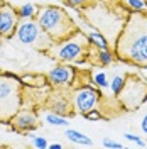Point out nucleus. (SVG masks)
I'll use <instances>...</instances> for the list:
<instances>
[{
    "label": "nucleus",
    "instance_id": "nucleus-4",
    "mask_svg": "<svg viewBox=\"0 0 147 149\" xmlns=\"http://www.w3.org/2000/svg\"><path fill=\"white\" fill-rule=\"evenodd\" d=\"M90 42L86 41V37L80 34V31H76L71 37H68L66 41L61 42V46L56 49V58L61 61H78L83 54L85 49Z\"/></svg>",
    "mask_w": 147,
    "mask_h": 149
},
{
    "label": "nucleus",
    "instance_id": "nucleus-17",
    "mask_svg": "<svg viewBox=\"0 0 147 149\" xmlns=\"http://www.w3.org/2000/svg\"><path fill=\"white\" fill-rule=\"evenodd\" d=\"M64 2L71 7H86V5L93 3L95 0H64Z\"/></svg>",
    "mask_w": 147,
    "mask_h": 149
},
{
    "label": "nucleus",
    "instance_id": "nucleus-15",
    "mask_svg": "<svg viewBox=\"0 0 147 149\" xmlns=\"http://www.w3.org/2000/svg\"><path fill=\"white\" fill-rule=\"evenodd\" d=\"M90 41H93V44H96L100 49H107V47H108L105 37L101 36V34H98V32H93L92 36H90Z\"/></svg>",
    "mask_w": 147,
    "mask_h": 149
},
{
    "label": "nucleus",
    "instance_id": "nucleus-2",
    "mask_svg": "<svg viewBox=\"0 0 147 149\" xmlns=\"http://www.w3.org/2000/svg\"><path fill=\"white\" fill-rule=\"evenodd\" d=\"M39 27L53 39V42H63L78 31L73 19L59 7H42L37 15Z\"/></svg>",
    "mask_w": 147,
    "mask_h": 149
},
{
    "label": "nucleus",
    "instance_id": "nucleus-8",
    "mask_svg": "<svg viewBox=\"0 0 147 149\" xmlns=\"http://www.w3.org/2000/svg\"><path fill=\"white\" fill-rule=\"evenodd\" d=\"M10 122L17 130H31L37 127V117L32 110H19Z\"/></svg>",
    "mask_w": 147,
    "mask_h": 149
},
{
    "label": "nucleus",
    "instance_id": "nucleus-5",
    "mask_svg": "<svg viewBox=\"0 0 147 149\" xmlns=\"http://www.w3.org/2000/svg\"><path fill=\"white\" fill-rule=\"evenodd\" d=\"M15 34H17V39L22 42V44L36 46L37 49H44L41 41H42V39H46V37H49L42 29L39 27V24H37V22L29 20V19L26 20V22L19 24Z\"/></svg>",
    "mask_w": 147,
    "mask_h": 149
},
{
    "label": "nucleus",
    "instance_id": "nucleus-7",
    "mask_svg": "<svg viewBox=\"0 0 147 149\" xmlns=\"http://www.w3.org/2000/svg\"><path fill=\"white\" fill-rule=\"evenodd\" d=\"M100 98V93L92 86H83L81 90L74 93V105L80 113H86L95 109V105Z\"/></svg>",
    "mask_w": 147,
    "mask_h": 149
},
{
    "label": "nucleus",
    "instance_id": "nucleus-10",
    "mask_svg": "<svg viewBox=\"0 0 147 149\" xmlns=\"http://www.w3.org/2000/svg\"><path fill=\"white\" fill-rule=\"evenodd\" d=\"M66 137L69 141H73L76 144H83V146H92V139L88 136H85L78 130H73V129H68L66 130Z\"/></svg>",
    "mask_w": 147,
    "mask_h": 149
},
{
    "label": "nucleus",
    "instance_id": "nucleus-9",
    "mask_svg": "<svg viewBox=\"0 0 147 149\" xmlns=\"http://www.w3.org/2000/svg\"><path fill=\"white\" fill-rule=\"evenodd\" d=\"M73 74H74L73 68H69V66H58V68L49 71L47 78H49L51 83H54V85H66V83H71Z\"/></svg>",
    "mask_w": 147,
    "mask_h": 149
},
{
    "label": "nucleus",
    "instance_id": "nucleus-13",
    "mask_svg": "<svg viewBox=\"0 0 147 149\" xmlns=\"http://www.w3.org/2000/svg\"><path fill=\"white\" fill-rule=\"evenodd\" d=\"M46 120L49 122V124H53V125H61V127H66V125H68V120H66L64 117H59V115H56V113L46 115Z\"/></svg>",
    "mask_w": 147,
    "mask_h": 149
},
{
    "label": "nucleus",
    "instance_id": "nucleus-19",
    "mask_svg": "<svg viewBox=\"0 0 147 149\" xmlns=\"http://www.w3.org/2000/svg\"><path fill=\"white\" fill-rule=\"evenodd\" d=\"M123 137L127 141H130V142H135L137 146H146V142L140 139L139 136H135V134H129V132H127V134H123Z\"/></svg>",
    "mask_w": 147,
    "mask_h": 149
},
{
    "label": "nucleus",
    "instance_id": "nucleus-23",
    "mask_svg": "<svg viewBox=\"0 0 147 149\" xmlns=\"http://www.w3.org/2000/svg\"><path fill=\"white\" fill-rule=\"evenodd\" d=\"M140 125H142V130L147 134V113L144 115V119H142V124H140Z\"/></svg>",
    "mask_w": 147,
    "mask_h": 149
},
{
    "label": "nucleus",
    "instance_id": "nucleus-25",
    "mask_svg": "<svg viewBox=\"0 0 147 149\" xmlns=\"http://www.w3.org/2000/svg\"><path fill=\"white\" fill-rule=\"evenodd\" d=\"M0 53H2V42H0Z\"/></svg>",
    "mask_w": 147,
    "mask_h": 149
},
{
    "label": "nucleus",
    "instance_id": "nucleus-11",
    "mask_svg": "<svg viewBox=\"0 0 147 149\" xmlns=\"http://www.w3.org/2000/svg\"><path fill=\"white\" fill-rule=\"evenodd\" d=\"M123 86H125V78H123V76H120V74L113 76V80H112V83H110L112 92L115 93V95H120V92H122V88H123Z\"/></svg>",
    "mask_w": 147,
    "mask_h": 149
},
{
    "label": "nucleus",
    "instance_id": "nucleus-26",
    "mask_svg": "<svg viewBox=\"0 0 147 149\" xmlns=\"http://www.w3.org/2000/svg\"><path fill=\"white\" fill-rule=\"evenodd\" d=\"M0 5H2V2H0Z\"/></svg>",
    "mask_w": 147,
    "mask_h": 149
},
{
    "label": "nucleus",
    "instance_id": "nucleus-24",
    "mask_svg": "<svg viewBox=\"0 0 147 149\" xmlns=\"http://www.w3.org/2000/svg\"><path fill=\"white\" fill-rule=\"evenodd\" d=\"M49 148H51V149H61L63 146H61V144H51Z\"/></svg>",
    "mask_w": 147,
    "mask_h": 149
},
{
    "label": "nucleus",
    "instance_id": "nucleus-12",
    "mask_svg": "<svg viewBox=\"0 0 147 149\" xmlns=\"http://www.w3.org/2000/svg\"><path fill=\"white\" fill-rule=\"evenodd\" d=\"M34 12H36V9H34V5H32V3H24V5L17 10V14H19V17H20V19L34 17Z\"/></svg>",
    "mask_w": 147,
    "mask_h": 149
},
{
    "label": "nucleus",
    "instance_id": "nucleus-18",
    "mask_svg": "<svg viewBox=\"0 0 147 149\" xmlns=\"http://www.w3.org/2000/svg\"><path fill=\"white\" fill-rule=\"evenodd\" d=\"M125 2H127L134 10H144L146 9V2H144V0H125Z\"/></svg>",
    "mask_w": 147,
    "mask_h": 149
},
{
    "label": "nucleus",
    "instance_id": "nucleus-20",
    "mask_svg": "<svg viewBox=\"0 0 147 149\" xmlns=\"http://www.w3.org/2000/svg\"><path fill=\"white\" fill-rule=\"evenodd\" d=\"M32 141H34V146L36 148H47V142H46V139L44 137H36V136H32Z\"/></svg>",
    "mask_w": 147,
    "mask_h": 149
},
{
    "label": "nucleus",
    "instance_id": "nucleus-6",
    "mask_svg": "<svg viewBox=\"0 0 147 149\" xmlns=\"http://www.w3.org/2000/svg\"><path fill=\"white\" fill-rule=\"evenodd\" d=\"M17 19H19V14L12 5H9V3L0 5V37L10 39L15 34L19 26Z\"/></svg>",
    "mask_w": 147,
    "mask_h": 149
},
{
    "label": "nucleus",
    "instance_id": "nucleus-16",
    "mask_svg": "<svg viewBox=\"0 0 147 149\" xmlns=\"http://www.w3.org/2000/svg\"><path fill=\"white\" fill-rule=\"evenodd\" d=\"M93 80H95V83L98 85V86H108V80H107V74L100 71V73H96L93 76Z\"/></svg>",
    "mask_w": 147,
    "mask_h": 149
},
{
    "label": "nucleus",
    "instance_id": "nucleus-21",
    "mask_svg": "<svg viewBox=\"0 0 147 149\" xmlns=\"http://www.w3.org/2000/svg\"><path fill=\"white\" fill-rule=\"evenodd\" d=\"M103 146H105V148H112V149H120V148H122V144H120V142H113V141H110V139L103 141Z\"/></svg>",
    "mask_w": 147,
    "mask_h": 149
},
{
    "label": "nucleus",
    "instance_id": "nucleus-22",
    "mask_svg": "<svg viewBox=\"0 0 147 149\" xmlns=\"http://www.w3.org/2000/svg\"><path fill=\"white\" fill-rule=\"evenodd\" d=\"M85 115H86V119H90V120H98V119H101V115L96 110H90V112H86Z\"/></svg>",
    "mask_w": 147,
    "mask_h": 149
},
{
    "label": "nucleus",
    "instance_id": "nucleus-1",
    "mask_svg": "<svg viewBox=\"0 0 147 149\" xmlns=\"http://www.w3.org/2000/svg\"><path fill=\"white\" fill-rule=\"evenodd\" d=\"M120 59L147 66V14H132L117 42Z\"/></svg>",
    "mask_w": 147,
    "mask_h": 149
},
{
    "label": "nucleus",
    "instance_id": "nucleus-14",
    "mask_svg": "<svg viewBox=\"0 0 147 149\" xmlns=\"http://www.w3.org/2000/svg\"><path fill=\"white\" fill-rule=\"evenodd\" d=\"M98 61H100L103 66H108L113 61V56L108 49H100V53H98Z\"/></svg>",
    "mask_w": 147,
    "mask_h": 149
},
{
    "label": "nucleus",
    "instance_id": "nucleus-3",
    "mask_svg": "<svg viewBox=\"0 0 147 149\" xmlns=\"http://www.w3.org/2000/svg\"><path fill=\"white\" fill-rule=\"evenodd\" d=\"M20 107V93H19V81L10 76H0V120L9 122Z\"/></svg>",
    "mask_w": 147,
    "mask_h": 149
}]
</instances>
